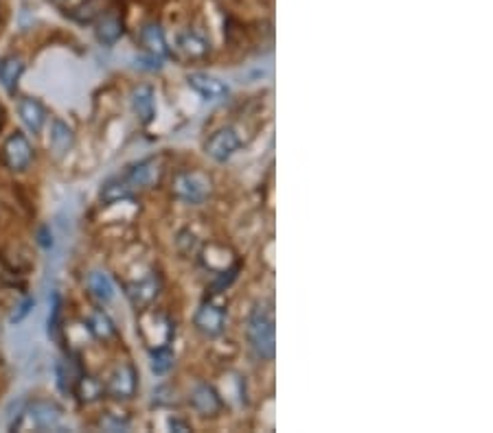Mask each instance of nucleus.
<instances>
[{
  "label": "nucleus",
  "mask_w": 493,
  "mask_h": 433,
  "mask_svg": "<svg viewBox=\"0 0 493 433\" xmlns=\"http://www.w3.org/2000/svg\"><path fill=\"white\" fill-rule=\"evenodd\" d=\"M224 320H226V315H224V309L215 307V304H202L195 313V326L197 331H202L204 335L209 337H215L224 331Z\"/></svg>",
  "instance_id": "1a4fd4ad"
},
{
  "label": "nucleus",
  "mask_w": 493,
  "mask_h": 433,
  "mask_svg": "<svg viewBox=\"0 0 493 433\" xmlns=\"http://www.w3.org/2000/svg\"><path fill=\"white\" fill-rule=\"evenodd\" d=\"M173 193L187 203H202L211 195V179L195 171H185L173 177Z\"/></svg>",
  "instance_id": "f03ea898"
},
{
  "label": "nucleus",
  "mask_w": 493,
  "mask_h": 433,
  "mask_svg": "<svg viewBox=\"0 0 493 433\" xmlns=\"http://www.w3.org/2000/svg\"><path fill=\"white\" fill-rule=\"evenodd\" d=\"M161 171L163 169H161L158 160H153V158H151V160H143L137 167H132L129 173L125 175V182L132 189H147V186H151V184L158 182Z\"/></svg>",
  "instance_id": "9d476101"
},
{
  "label": "nucleus",
  "mask_w": 493,
  "mask_h": 433,
  "mask_svg": "<svg viewBox=\"0 0 493 433\" xmlns=\"http://www.w3.org/2000/svg\"><path fill=\"white\" fill-rule=\"evenodd\" d=\"M248 339L257 357L270 361L277 352V337H274V315L270 309L257 307L248 322Z\"/></svg>",
  "instance_id": "f257e3e1"
},
{
  "label": "nucleus",
  "mask_w": 493,
  "mask_h": 433,
  "mask_svg": "<svg viewBox=\"0 0 493 433\" xmlns=\"http://www.w3.org/2000/svg\"><path fill=\"white\" fill-rule=\"evenodd\" d=\"M31 160H33V149L27 141V136L13 131L3 145V162L11 171H25L29 169Z\"/></svg>",
  "instance_id": "7ed1b4c3"
},
{
  "label": "nucleus",
  "mask_w": 493,
  "mask_h": 433,
  "mask_svg": "<svg viewBox=\"0 0 493 433\" xmlns=\"http://www.w3.org/2000/svg\"><path fill=\"white\" fill-rule=\"evenodd\" d=\"M101 425H103L105 429H110V431H121V429H125V427H127V422H123V420H119V418H112V416L103 418V420H101Z\"/></svg>",
  "instance_id": "c85d7f7f"
},
{
  "label": "nucleus",
  "mask_w": 493,
  "mask_h": 433,
  "mask_svg": "<svg viewBox=\"0 0 493 433\" xmlns=\"http://www.w3.org/2000/svg\"><path fill=\"white\" fill-rule=\"evenodd\" d=\"M79 376H81V370L75 361H62L57 366V383H59L62 392H73Z\"/></svg>",
  "instance_id": "6ab92c4d"
},
{
  "label": "nucleus",
  "mask_w": 493,
  "mask_h": 433,
  "mask_svg": "<svg viewBox=\"0 0 493 433\" xmlns=\"http://www.w3.org/2000/svg\"><path fill=\"white\" fill-rule=\"evenodd\" d=\"M27 416L33 422L35 429H55L62 420V409L51 403V401H35L29 409H27Z\"/></svg>",
  "instance_id": "423d86ee"
},
{
  "label": "nucleus",
  "mask_w": 493,
  "mask_h": 433,
  "mask_svg": "<svg viewBox=\"0 0 493 433\" xmlns=\"http://www.w3.org/2000/svg\"><path fill=\"white\" fill-rule=\"evenodd\" d=\"M189 83L191 88L195 90V93L207 99V101H219L228 95V85L219 81L217 77H211V75H204V73H193L189 77Z\"/></svg>",
  "instance_id": "0eeeda50"
},
{
  "label": "nucleus",
  "mask_w": 493,
  "mask_h": 433,
  "mask_svg": "<svg viewBox=\"0 0 493 433\" xmlns=\"http://www.w3.org/2000/svg\"><path fill=\"white\" fill-rule=\"evenodd\" d=\"M18 114H20L22 123L27 125V129L33 134H40L44 123H47V109H44L42 103L35 99H22L18 103Z\"/></svg>",
  "instance_id": "9b49d317"
},
{
  "label": "nucleus",
  "mask_w": 493,
  "mask_h": 433,
  "mask_svg": "<svg viewBox=\"0 0 493 433\" xmlns=\"http://www.w3.org/2000/svg\"><path fill=\"white\" fill-rule=\"evenodd\" d=\"M101 11H103V0H86V3L73 9L71 16L77 22H93L97 16H101Z\"/></svg>",
  "instance_id": "393cba45"
},
{
  "label": "nucleus",
  "mask_w": 493,
  "mask_h": 433,
  "mask_svg": "<svg viewBox=\"0 0 493 433\" xmlns=\"http://www.w3.org/2000/svg\"><path fill=\"white\" fill-rule=\"evenodd\" d=\"M137 66L141 68V71H149V73H153V71H161V66H163V57H156V55H143V57H139L137 59Z\"/></svg>",
  "instance_id": "bb28decb"
},
{
  "label": "nucleus",
  "mask_w": 493,
  "mask_h": 433,
  "mask_svg": "<svg viewBox=\"0 0 493 433\" xmlns=\"http://www.w3.org/2000/svg\"><path fill=\"white\" fill-rule=\"evenodd\" d=\"M35 307V300L33 298H27L25 302H22L20 307H18V311L11 315V324H18V322H22V320H25V317L31 313V309Z\"/></svg>",
  "instance_id": "cd10ccee"
},
{
  "label": "nucleus",
  "mask_w": 493,
  "mask_h": 433,
  "mask_svg": "<svg viewBox=\"0 0 493 433\" xmlns=\"http://www.w3.org/2000/svg\"><path fill=\"white\" fill-rule=\"evenodd\" d=\"M169 427H171V429H178V431H191V427H189L187 422H180V420H175V418L169 422Z\"/></svg>",
  "instance_id": "c756f323"
},
{
  "label": "nucleus",
  "mask_w": 493,
  "mask_h": 433,
  "mask_svg": "<svg viewBox=\"0 0 493 433\" xmlns=\"http://www.w3.org/2000/svg\"><path fill=\"white\" fill-rule=\"evenodd\" d=\"M73 392H77L79 401L91 403V401H97V398L103 394V385H101L97 379H93V376L81 374V376L77 379V383H75V390H73Z\"/></svg>",
  "instance_id": "aec40b11"
},
{
  "label": "nucleus",
  "mask_w": 493,
  "mask_h": 433,
  "mask_svg": "<svg viewBox=\"0 0 493 433\" xmlns=\"http://www.w3.org/2000/svg\"><path fill=\"white\" fill-rule=\"evenodd\" d=\"M88 328L93 331V335L97 337V339H110L112 335L117 333V328H115V324H112V320L110 317L105 315V313H101V311H95L93 315H91V320H88Z\"/></svg>",
  "instance_id": "4be33fe9"
},
{
  "label": "nucleus",
  "mask_w": 493,
  "mask_h": 433,
  "mask_svg": "<svg viewBox=\"0 0 493 433\" xmlns=\"http://www.w3.org/2000/svg\"><path fill=\"white\" fill-rule=\"evenodd\" d=\"M132 107L137 112V117L141 119V123H151L153 114H156V103H153V93L151 88L141 85L139 90H134L132 95Z\"/></svg>",
  "instance_id": "ddd939ff"
},
{
  "label": "nucleus",
  "mask_w": 493,
  "mask_h": 433,
  "mask_svg": "<svg viewBox=\"0 0 493 433\" xmlns=\"http://www.w3.org/2000/svg\"><path fill=\"white\" fill-rule=\"evenodd\" d=\"M88 287H91L93 295L101 302H110L115 298V283H112V278L103 271H93L91 276H88Z\"/></svg>",
  "instance_id": "dca6fc26"
},
{
  "label": "nucleus",
  "mask_w": 493,
  "mask_h": 433,
  "mask_svg": "<svg viewBox=\"0 0 493 433\" xmlns=\"http://www.w3.org/2000/svg\"><path fill=\"white\" fill-rule=\"evenodd\" d=\"M141 42H143V47L156 57H167V53H169L165 33H163V29L158 25H147L141 31Z\"/></svg>",
  "instance_id": "4468645a"
},
{
  "label": "nucleus",
  "mask_w": 493,
  "mask_h": 433,
  "mask_svg": "<svg viewBox=\"0 0 493 433\" xmlns=\"http://www.w3.org/2000/svg\"><path fill=\"white\" fill-rule=\"evenodd\" d=\"M105 392L115 398H129L137 392V372H134L132 366L123 363L115 372L110 374L108 383H105Z\"/></svg>",
  "instance_id": "39448f33"
},
{
  "label": "nucleus",
  "mask_w": 493,
  "mask_h": 433,
  "mask_svg": "<svg viewBox=\"0 0 493 433\" xmlns=\"http://www.w3.org/2000/svg\"><path fill=\"white\" fill-rule=\"evenodd\" d=\"M73 141H75L73 129L64 121H53V125H51V149L55 151L57 158H62L66 151L73 147Z\"/></svg>",
  "instance_id": "2eb2a0df"
},
{
  "label": "nucleus",
  "mask_w": 493,
  "mask_h": 433,
  "mask_svg": "<svg viewBox=\"0 0 493 433\" xmlns=\"http://www.w3.org/2000/svg\"><path fill=\"white\" fill-rule=\"evenodd\" d=\"M22 71H25V64H22V59H18V57L0 61V83L5 85L7 93H13V90H16Z\"/></svg>",
  "instance_id": "f3484780"
},
{
  "label": "nucleus",
  "mask_w": 493,
  "mask_h": 433,
  "mask_svg": "<svg viewBox=\"0 0 493 433\" xmlns=\"http://www.w3.org/2000/svg\"><path fill=\"white\" fill-rule=\"evenodd\" d=\"M241 141L233 127H224L219 131H215L209 143H207V153L213 158L215 162H226L228 158L239 149Z\"/></svg>",
  "instance_id": "20e7f679"
},
{
  "label": "nucleus",
  "mask_w": 493,
  "mask_h": 433,
  "mask_svg": "<svg viewBox=\"0 0 493 433\" xmlns=\"http://www.w3.org/2000/svg\"><path fill=\"white\" fill-rule=\"evenodd\" d=\"M59 317H62V300L59 295H53V307H51V315H49V335L57 337L59 333Z\"/></svg>",
  "instance_id": "a878e982"
},
{
  "label": "nucleus",
  "mask_w": 493,
  "mask_h": 433,
  "mask_svg": "<svg viewBox=\"0 0 493 433\" xmlns=\"http://www.w3.org/2000/svg\"><path fill=\"white\" fill-rule=\"evenodd\" d=\"M40 243H42L44 247H51V245H53V239L49 241V235H47V227H42V232H40Z\"/></svg>",
  "instance_id": "7c9ffc66"
},
{
  "label": "nucleus",
  "mask_w": 493,
  "mask_h": 433,
  "mask_svg": "<svg viewBox=\"0 0 493 433\" xmlns=\"http://www.w3.org/2000/svg\"><path fill=\"white\" fill-rule=\"evenodd\" d=\"M173 366V352L169 346H161L151 352V370L156 374H167Z\"/></svg>",
  "instance_id": "b1692460"
},
{
  "label": "nucleus",
  "mask_w": 493,
  "mask_h": 433,
  "mask_svg": "<svg viewBox=\"0 0 493 433\" xmlns=\"http://www.w3.org/2000/svg\"><path fill=\"white\" fill-rule=\"evenodd\" d=\"M161 291V283L158 276H147L139 283H132L127 285V298L129 302L137 307V309H145L147 304H151L156 300V295Z\"/></svg>",
  "instance_id": "6e6552de"
},
{
  "label": "nucleus",
  "mask_w": 493,
  "mask_h": 433,
  "mask_svg": "<svg viewBox=\"0 0 493 433\" xmlns=\"http://www.w3.org/2000/svg\"><path fill=\"white\" fill-rule=\"evenodd\" d=\"M191 405L195 407V412H199L202 416H213L221 409V401L217 396V392L211 385H197L191 392Z\"/></svg>",
  "instance_id": "f8f14e48"
},
{
  "label": "nucleus",
  "mask_w": 493,
  "mask_h": 433,
  "mask_svg": "<svg viewBox=\"0 0 493 433\" xmlns=\"http://www.w3.org/2000/svg\"><path fill=\"white\" fill-rule=\"evenodd\" d=\"M180 49L189 55V57H202L209 53V42L202 37L199 33L189 31L187 35L180 37Z\"/></svg>",
  "instance_id": "5701e85b"
},
{
  "label": "nucleus",
  "mask_w": 493,
  "mask_h": 433,
  "mask_svg": "<svg viewBox=\"0 0 493 433\" xmlns=\"http://www.w3.org/2000/svg\"><path fill=\"white\" fill-rule=\"evenodd\" d=\"M129 197H132V186L125 179H112V182H108V184H103V189H101V199L105 203H115V201L129 199Z\"/></svg>",
  "instance_id": "412c9836"
},
{
  "label": "nucleus",
  "mask_w": 493,
  "mask_h": 433,
  "mask_svg": "<svg viewBox=\"0 0 493 433\" xmlns=\"http://www.w3.org/2000/svg\"><path fill=\"white\" fill-rule=\"evenodd\" d=\"M123 35V25L117 16H103L99 27H97V37L103 44H115Z\"/></svg>",
  "instance_id": "a211bd4d"
}]
</instances>
